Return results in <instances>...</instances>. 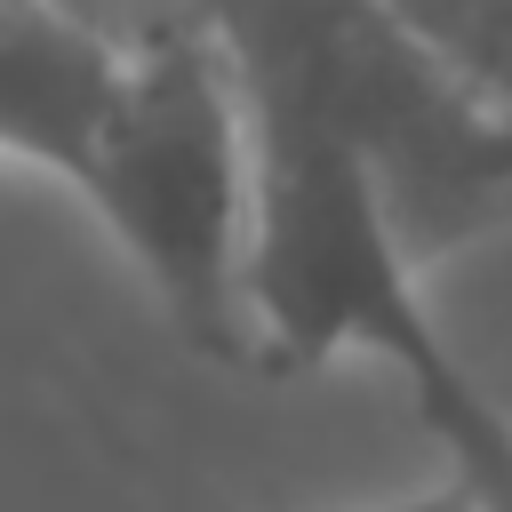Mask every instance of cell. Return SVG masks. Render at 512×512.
I'll return each instance as SVG.
<instances>
[{"instance_id": "cell-3", "label": "cell", "mask_w": 512, "mask_h": 512, "mask_svg": "<svg viewBox=\"0 0 512 512\" xmlns=\"http://www.w3.org/2000/svg\"><path fill=\"white\" fill-rule=\"evenodd\" d=\"M72 16H88L112 40H160V32H192L208 24V0H64Z\"/></svg>"}, {"instance_id": "cell-1", "label": "cell", "mask_w": 512, "mask_h": 512, "mask_svg": "<svg viewBox=\"0 0 512 512\" xmlns=\"http://www.w3.org/2000/svg\"><path fill=\"white\" fill-rule=\"evenodd\" d=\"M80 208L136 264L152 304L208 352L248 360L240 248H248V120L208 24L136 40L112 136Z\"/></svg>"}, {"instance_id": "cell-2", "label": "cell", "mask_w": 512, "mask_h": 512, "mask_svg": "<svg viewBox=\"0 0 512 512\" xmlns=\"http://www.w3.org/2000/svg\"><path fill=\"white\" fill-rule=\"evenodd\" d=\"M432 48H448L488 96L512 104V0H392Z\"/></svg>"}, {"instance_id": "cell-5", "label": "cell", "mask_w": 512, "mask_h": 512, "mask_svg": "<svg viewBox=\"0 0 512 512\" xmlns=\"http://www.w3.org/2000/svg\"><path fill=\"white\" fill-rule=\"evenodd\" d=\"M488 512H512V488H504V496H488Z\"/></svg>"}, {"instance_id": "cell-4", "label": "cell", "mask_w": 512, "mask_h": 512, "mask_svg": "<svg viewBox=\"0 0 512 512\" xmlns=\"http://www.w3.org/2000/svg\"><path fill=\"white\" fill-rule=\"evenodd\" d=\"M376 512H488V496H480V488H464V480L448 472L432 496H408V504H376Z\"/></svg>"}]
</instances>
